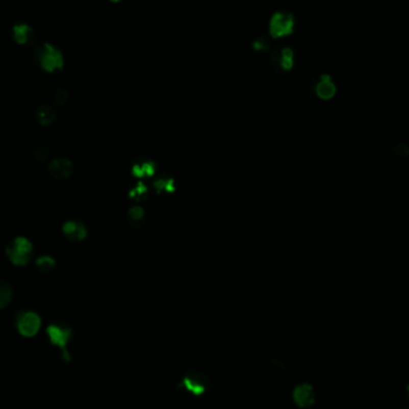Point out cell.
<instances>
[{"mask_svg":"<svg viewBox=\"0 0 409 409\" xmlns=\"http://www.w3.org/2000/svg\"><path fill=\"white\" fill-rule=\"evenodd\" d=\"M6 255L13 265L25 266L33 258V244L25 237H17L6 248Z\"/></svg>","mask_w":409,"mask_h":409,"instance_id":"6da1fadb","label":"cell"},{"mask_svg":"<svg viewBox=\"0 0 409 409\" xmlns=\"http://www.w3.org/2000/svg\"><path fill=\"white\" fill-rule=\"evenodd\" d=\"M41 66L48 72H54L62 67V58L58 50L53 47L47 46L40 55Z\"/></svg>","mask_w":409,"mask_h":409,"instance_id":"8992f818","label":"cell"},{"mask_svg":"<svg viewBox=\"0 0 409 409\" xmlns=\"http://www.w3.org/2000/svg\"><path fill=\"white\" fill-rule=\"evenodd\" d=\"M334 91H335V88H334V84H333L330 81V78L327 77V75L321 77V79L318 81L317 85H316L317 95L322 97V98H329V97H331L333 95H334Z\"/></svg>","mask_w":409,"mask_h":409,"instance_id":"8fae6325","label":"cell"},{"mask_svg":"<svg viewBox=\"0 0 409 409\" xmlns=\"http://www.w3.org/2000/svg\"><path fill=\"white\" fill-rule=\"evenodd\" d=\"M252 48H254V50H256V52L268 50L269 41L267 40L265 36L258 37V39H255L254 42H252Z\"/></svg>","mask_w":409,"mask_h":409,"instance_id":"9a60e30c","label":"cell"},{"mask_svg":"<svg viewBox=\"0 0 409 409\" xmlns=\"http://www.w3.org/2000/svg\"><path fill=\"white\" fill-rule=\"evenodd\" d=\"M47 334L49 336L50 342L54 346H58L60 347L62 352V358H64L65 362H71V355L67 351V344L70 341L71 336H72V330L71 328L66 327V325L62 324H49L47 328Z\"/></svg>","mask_w":409,"mask_h":409,"instance_id":"7a4b0ae2","label":"cell"},{"mask_svg":"<svg viewBox=\"0 0 409 409\" xmlns=\"http://www.w3.org/2000/svg\"><path fill=\"white\" fill-rule=\"evenodd\" d=\"M62 232L72 242H81L86 237L85 225L77 220L66 221L62 226Z\"/></svg>","mask_w":409,"mask_h":409,"instance_id":"52a82bcc","label":"cell"},{"mask_svg":"<svg viewBox=\"0 0 409 409\" xmlns=\"http://www.w3.org/2000/svg\"><path fill=\"white\" fill-rule=\"evenodd\" d=\"M12 298V289L8 283L0 282V309L9 305Z\"/></svg>","mask_w":409,"mask_h":409,"instance_id":"7c38bea8","label":"cell"},{"mask_svg":"<svg viewBox=\"0 0 409 409\" xmlns=\"http://www.w3.org/2000/svg\"><path fill=\"white\" fill-rule=\"evenodd\" d=\"M273 62L280 70L287 71L293 66V52L290 48H282L273 54Z\"/></svg>","mask_w":409,"mask_h":409,"instance_id":"ba28073f","label":"cell"},{"mask_svg":"<svg viewBox=\"0 0 409 409\" xmlns=\"http://www.w3.org/2000/svg\"><path fill=\"white\" fill-rule=\"evenodd\" d=\"M16 39L18 41L19 43H24L25 41L28 40V37H29V33H30V29L25 25H20V27H17L16 30Z\"/></svg>","mask_w":409,"mask_h":409,"instance_id":"5bb4252c","label":"cell"},{"mask_svg":"<svg viewBox=\"0 0 409 409\" xmlns=\"http://www.w3.org/2000/svg\"><path fill=\"white\" fill-rule=\"evenodd\" d=\"M294 19L289 12L279 11L272 16L269 22V33L274 39L289 36L293 31Z\"/></svg>","mask_w":409,"mask_h":409,"instance_id":"3957f363","label":"cell"},{"mask_svg":"<svg viewBox=\"0 0 409 409\" xmlns=\"http://www.w3.org/2000/svg\"><path fill=\"white\" fill-rule=\"evenodd\" d=\"M48 156H49V150L44 146L36 147L35 151H34V157H35L37 161H40V162L46 161V159L48 158Z\"/></svg>","mask_w":409,"mask_h":409,"instance_id":"2e32d148","label":"cell"},{"mask_svg":"<svg viewBox=\"0 0 409 409\" xmlns=\"http://www.w3.org/2000/svg\"><path fill=\"white\" fill-rule=\"evenodd\" d=\"M113 2H119V0H113Z\"/></svg>","mask_w":409,"mask_h":409,"instance_id":"d6986e66","label":"cell"},{"mask_svg":"<svg viewBox=\"0 0 409 409\" xmlns=\"http://www.w3.org/2000/svg\"><path fill=\"white\" fill-rule=\"evenodd\" d=\"M67 97H68L67 91H66V90H64V89H60V90H58L57 92H55L54 102L58 103V105H64L66 100H67Z\"/></svg>","mask_w":409,"mask_h":409,"instance_id":"e0dca14e","label":"cell"},{"mask_svg":"<svg viewBox=\"0 0 409 409\" xmlns=\"http://www.w3.org/2000/svg\"><path fill=\"white\" fill-rule=\"evenodd\" d=\"M55 265H57V263H55V260L52 259L50 256H41V258L37 259L36 261L37 268H39L42 273L50 272V270L55 267Z\"/></svg>","mask_w":409,"mask_h":409,"instance_id":"4fadbf2b","label":"cell"},{"mask_svg":"<svg viewBox=\"0 0 409 409\" xmlns=\"http://www.w3.org/2000/svg\"><path fill=\"white\" fill-rule=\"evenodd\" d=\"M294 400L300 407H308V405L313 404L315 401V393L313 390V387L309 384H301L294 390Z\"/></svg>","mask_w":409,"mask_h":409,"instance_id":"9c48e42d","label":"cell"},{"mask_svg":"<svg viewBox=\"0 0 409 409\" xmlns=\"http://www.w3.org/2000/svg\"><path fill=\"white\" fill-rule=\"evenodd\" d=\"M407 396H408V398H409V386L407 387Z\"/></svg>","mask_w":409,"mask_h":409,"instance_id":"ac0fdd59","label":"cell"},{"mask_svg":"<svg viewBox=\"0 0 409 409\" xmlns=\"http://www.w3.org/2000/svg\"><path fill=\"white\" fill-rule=\"evenodd\" d=\"M57 113L50 106H41L36 112V119L42 126H49L54 122Z\"/></svg>","mask_w":409,"mask_h":409,"instance_id":"30bf717a","label":"cell"},{"mask_svg":"<svg viewBox=\"0 0 409 409\" xmlns=\"http://www.w3.org/2000/svg\"><path fill=\"white\" fill-rule=\"evenodd\" d=\"M16 325L20 334L31 338L40 330L41 318L33 311H20L16 316Z\"/></svg>","mask_w":409,"mask_h":409,"instance_id":"277c9868","label":"cell"},{"mask_svg":"<svg viewBox=\"0 0 409 409\" xmlns=\"http://www.w3.org/2000/svg\"><path fill=\"white\" fill-rule=\"evenodd\" d=\"M48 171L50 176H53L57 180H66L68 178L73 172V164L70 159L60 157L53 159L48 166Z\"/></svg>","mask_w":409,"mask_h":409,"instance_id":"5b68a950","label":"cell"}]
</instances>
